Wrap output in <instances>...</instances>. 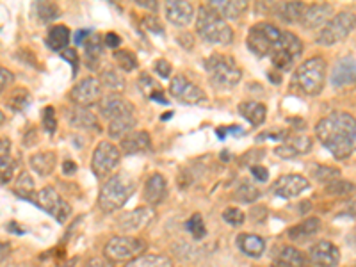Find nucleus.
<instances>
[{
  "instance_id": "obj_1",
  "label": "nucleus",
  "mask_w": 356,
  "mask_h": 267,
  "mask_svg": "<svg viewBox=\"0 0 356 267\" xmlns=\"http://www.w3.org/2000/svg\"><path fill=\"white\" fill-rule=\"evenodd\" d=\"M315 136L335 159L344 161L356 152V119L348 113H333L315 125Z\"/></svg>"
},
{
  "instance_id": "obj_2",
  "label": "nucleus",
  "mask_w": 356,
  "mask_h": 267,
  "mask_svg": "<svg viewBox=\"0 0 356 267\" xmlns=\"http://www.w3.org/2000/svg\"><path fill=\"white\" fill-rule=\"evenodd\" d=\"M326 61L322 57H310L301 62L292 73L291 88L307 97H318L324 89Z\"/></svg>"
},
{
  "instance_id": "obj_3",
  "label": "nucleus",
  "mask_w": 356,
  "mask_h": 267,
  "mask_svg": "<svg viewBox=\"0 0 356 267\" xmlns=\"http://www.w3.org/2000/svg\"><path fill=\"white\" fill-rule=\"evenodd\" d=\"M135 191V180L129 173H116L109 176L98 194V207L104 212L120 211Z\"/></svg>"
},
{
  "instance_id": "obj_4",
  "label": "nucleus",
  "mask_w": 356,
  "mask_h": 267,
  "mask_svg": "<svg viewBox=\"0 0 356 267\" xmlns=\"http://www.w3.org/2000/svg\"><path fill=\"white\" fill-rule=\"evenodd\" d=\"M196 32L201 40L209 41L212 45H221L228 47L234 41V32L232 27L226 23L225 18L214 11L209 5H201L198 9V16H196Z\"/></svg>"
},
{
  "instance_id": "obj_5",
  "label": "nucleus",
  "mask_w": 356,
  "mask_h": 267,
  "mask_svg": "<svg viewBox=\"0 0 356 267\" xmlns=\"http://www.w3.org/2000/svg\"><path fill=\"white\" fill-rule=\"evenodd\" d=\"M205 70L209 73L210 84L216 89H221V91L235 88L243 79V71L230 56L212 54L205 61Z\"/></svg>"
},
{
  "instance_id": "obj_6",
  "label": "nucleus",
  "mask_w": 356,
  "mask_h": 267,
  "mask_svg": "<svg viewBox=\"0 0 356 267\" xmlns=\"http://www.w3.org/2000/svg\"><path fill=\"white\" fill-rule=\"evenodd\" d=\"M283 31H280L278 27L267 22H258L249 29L248 38H246V45L255 56L265 57L271 56L274 47L282 40Z\"/></svg>"
},
{
  "instance_id": "obj_7",
  "label": "nucleus",
  "mask_w": 356,
  "mask_h": 267,
  "mask_svg": "<svg viewBox=\"0 0 356 267\" xmlns=\"http://www.w3.org/2000/svg\"><path fill=\"white\" fill-rule=\"evenodd\" d=\"M355 29L356 14L351 11H340L319 31L315 41L322 47H331V45H337L346 40Z\"/></svg>"
},
{
  "instance_id": "obj_8",
  "label": "nucleus",
  "mask_w": 356,
  "mask_h": 267,
  "mask_svg": "<svg viewBox=\"0 0 356 267\" xmlns=\"http://www.w3.org/2000/svg\"><path fill=\"white\" fill-rule=\"evenodd\" d=\"M146 250V242L137 237L116 235L109 239L104 248V255L111 262H132L134 259L141 257V253Z\"/></svg>"
},
{
  "instance_id": "obj_9",
  "label": "nucleus",
  "mask_w": 356,
  "mask_h": 267,
  "mask_svg": "<svg viewBox=\"0 0 356 267\" xmlns=\"http://www.w3.org/2000/svg\"><path fill=\"white\" fill-rule=\"evenodd\" d=\"M301 54H303V41L296 34H292V32L283 31L282 40L274 47V50L271 52L269 57L274 68L287 71L291 70L292 65L300 59Z\"/></svg>"
},
{
  "instance_id": "obj_10",
  "label": "nucleus",
  "mask_w": 356,
  "mask_h": 267,
  "mask_svg": "<svg viewBox=\"0 0 356 267\" xmlns=\"http://www.w3.org/2000/svg\"><path fill=\"white\" fill-rule=\"evenodd\" d=\"M120 159H122V154H120V148L109 141H102L98 143V146L93 152L91 159V170L98 178H105L109 173H113L114 167L120 164Z\"/></svg>"
},
{
  "instance_id": "obj_11",
  "label": "nucleus",
  "mask_w": 356,
  "mask_h": 267,
  "mask_svg": "<svg viewBox=\"0 0 356 267\" xmlns=\"http://www.w3.org/2000/svg\"><path fill=\"white\" fill-rule=\"evenodd\" d=\"M36 203H38L43 211H47L48 214L54 216L57 223H66L71 216V207L70 203L65 202L61 198V194L57 193L54 187H43L36 194Z\"/></svg>"
},
{
  "instance_id": "obj_12",
  "label": "nucleus",
  "mask_w": 356,
  "mask_h": 267,
  "mask_svg": "<svg viewBox=\"0 0 356 267\" xmlns=\"http://www.w3.org/2000/svg\"><path fill=\"white\" fill-rule=\"evenodd\" d=\"M102 84L95 77H86L78 84H75L70 91V100L78 107H89L93 104H100Z\"/></svg>"
},
{
  "instance_id": "obj_13",
  "label": "nucleus",
  "mask_w": 356,
  "mask_h": 267,
  "mask_svg": "<svg viewBox=\"0 0 356 267\" xmlns=\"http://www.w3.org/2000/svg\"><path fill=\"white\" fill-rule=\"evenodd\" d=\"M170 93L175 100L187 104V106H194V104H200L205 100V93L191 80H187L183 75H177L171 79Z\"/></svg>"
},
{
  "instance_id": "obj_14",
  "label": "nucleus",
  "mask_w": 356,
  "mask_h": 267,
  "mask_svg": "<svg viewBox=\"0 0 356 267\" xmlns=\"http://www.w3.org/2000/svg\"><path fill=\"white\" fill-rule=\"evenodd\" d=\"M98 109H100V114L104 116V119L107 123L114 121V119L122 118L125 114L135 113L134 106L131 102L125 100L123 97H120L118 93H111L107 97H104L98 104Z\"/></svg>"
},
{
  "instance_id": "obj_15",
  "label": "nucleus",
  "mask_w": 356,
  "mask_h": 267,
  "mask_svg": "<svg viewBox=\"0 0 356 267\" xmlns=\"http://www.w3.org/2000/svg\"><path fill=\"white\" fill-rule=\"evenodd\" d=\"M309 260L318 267H337L340 262V251L330 241H319L310 246Z\"/></svg>"
},
{
  "instance_id": "obj_16",
  "label": "nucleus",
  "mask_w": 356,
  "mask_h": 267,
  "mask_svg": "<svg viewBox=\"0 0 356 267\" xmlns=\"http://www.w3.org/2000/svg\"><path fill=\"white\" fill-rule=\"evenodd\" d=\"M310 182L301 175H283L273 184V193L280 198H298L304 191H309Z\"/></svg>"
},
{
  "instance_id": "obj_17",
  "label": "nucleus",
  "mask_w": 356,
  "mask_h": 267,
  "mask_svg": "<svg viewBox=\"0 0 356 267\" xmlns=\"http://www.w3.org/2000/svg\"><path fill=\"white\" fill-rule=\"evenodd\" d=\"M331 18H333V8L330 4H312L307 5L300 23L309 31H315L322 29Z\"/></svg>"
},
{
  "instance_id": "obj_18",
  "label": "nucleus",
  "mask_w": 356,
  "mask_h": 267,
  "mask_svg": "<svg viewBox=\"0 0 356 267\" xmlns=\"http://www.w3.org/2000/svg\"><path fill=\"white\" fill-rule=\"evenodd\" d=\"M164 13L175 27H187L194 16V5L186 0H170L164 4Z\"/></svg>"
},
{
  "instance_id": "obj_19",
  "label": "nucleus",
  "mask_w": 356,
  "mask_h": 267,
  "mask_svg": "<svg viewBox=\"0 0 356 267\" xmlns=\"http://www.w3.org/2000/svg\"><path fill=\"white\" fill-rule=\"evenodd\" d=\"M144 202L150 207L161 205L168 198V180L161 175V173H153L146 178V184H144L143 191Z\"/></svg>"
},
{
  "instance_id": "obj_20",
  "label": "nucleus",
  "mask_w": 356,
  "mask_h": 267,
  "mask_svg": "<svg viewBox=\"0 0 356 267\" xmlns=\"http://www.w3.org/2000/svg\"><path fill=\"white\" fill-rule=\"evenodd\" d=\"M356 82V61L353 57H344L333 68L331 84L335 88H344Z\"/></svg>"
},
{
  "instance_id": "obj_21",
  "label": "nucleus",
  "mask_w": 356,
  "mask_h": 267,
  "mask_svg": "<svg viewBox=\"0 0 356 267\" xmlns=\"http://www.w3.org/2000/svg\"><path fill=\"white\" fill-rule=\"evenodd\" d=\"M122 152L126 155L144 154L152 148V137L146 130H134L122 139Z\"/></svg>"
},
{
  "instance_id": "obj_22",
  "label": "nucleus",
  "mask_w": 356,
  "mask_h": 267,
  "mask_svg": "<svg viewBox=\"0 0 356 267\" xmlns=\"http://www.w3.org/2000/svg\"><path fill=\"white\" fill-rule=\"evenodd\" d=\"M68 121H70L71 127L78 128V130L102 132L100 125H98V119H96L95 114L87 109V107H71V109L68 111Z\"/></svg>"
},
{
  "instance_id": "obj_23",
  "label": "nucleus",
  "mask_w": 356,
  "mask_h": 267,
  "mask_svg": "<svg viewBox=\"0 0 356 267\" xmlns=\"http://www.w3.org/2000/svg\"><path fill=\"white\" fill-rule=\"evenodd\" d=\"M207 5L212 8L225 20H239L248 11V2L246 0H235V2H232V0H212Z\"/></svg>"
},
{
  "instance_id": "obj_24",
  "label": "nucleus",
  "mask_w": 356,
  "mask_h": 267,
  "mask_svg": "<svg viewBox=\"0 0 356 267\" xmlns=\"http://www.w3.org/2000/svg\"><path fill=\"white\" fill-rule=\"evenodd\" d=\"M307 4L303 2H278V4H271V11L278 20L283 23H296L301 22Z\"/></svg>"
},
{
  "instance_id": "obj_25",
  "label": "nucleus",
  "mask_w": 356,
  "mask_h": 267,
  "mask_svg": "<svg viewBox=\"0 0 356 267\" xmlns=\"http://www.w3.org/2000/svg\"><path fill=\"white\" fill-rule=\"evenodd\" d=\"M152 209L143 207V209H135V211L123 214L122 218L118 219V224H120V228H122L123 232H134V230H140V228L146 227L148 221L152 219Z\"/></svg>"
},
{
  "instance_id": "obj_26",
  "label": "nucleus",
  "mask_w": 356,
  "mask_h": 267,
  "mask_svg": "<svg viewBox=\"0 0 356 267\" xmlns=\"http://www.w3.org/2000/svg\"><path fill=\"white\" fill-rule=\"evenodd\" d=\"M322 223L321 219L318 218H307L303 219L300 224H296L289 230V237H291L294 242H303V241H309L312 239L313 235H318L321 232Z\"/></svg>"
},
{
  "instance_id": "obj_27",
  "label": "nucleus",
  "mask_w": 356,
  "mask_h": 267,
  "mask_svg": "<svg viewBox=\"0 0 356 267\" xmlns=\"http://www.w3.org/2000/svg\"><path fill=\"white\" fill-rule=\"evenodd\" d=\"M237 246L243 253L253 257V259H260L265 251V241L255 233H241L237 237Z\"/></svg>"
},
{
  "instance_id": "obj_28",
  "label": "nucleus",
  "mask_w": 356,
  "mask_h": 267,
  "mask_svg": "<svg viewBox=\"0 0 356 267\" xmlns=\"http://www.w3.org/2000/svg\"><path fill=\"white\" fill-rule=\"evenodd\" d=\"M239 113L244 119H248L252 123L253 127H258L262 123L265 121V116H267V107L260 102L255 100H248L239 104Z\"/></svg>"
},
{
  "instance_id": "obj_29",
  "label": "nucleus",
  "mask_w": 356,
  "mask_h": 267,
  "mask_svg": "<svg viewBox=\"0 0 356 267\" xmlns=\"http://www.w3.org/2000/svg\"><path fill=\"white\" fill-rule=\"evenodd\" d=\"M304 255L301 253L294 246H285L278 251L274 257L273 267H303L304 266Z\"/></svg>"
},
{
  "instance_id": "obj_30",
  "label": "nucleus",
  "mask_w": 356,
  "mask_h": 267,
  "mask_svg": "<svg viewBox=\"0 0 356 267\" xmlns=\"http://www.w3.org/2000/svg\"><path fill=\"white\" fill-rule=\"evenodd\" d=\"M70 43V29L66 25H54L50 27L47 36L48 49L54 52H65Z\"/></svg>"
},
{
  "instance_id": "obj_31",
  "label": "nucleus",
  "mask_w": 356,
  "mask_h": 267,
  "mask_svg": "<svg viewBox=\"0 0 356 267\" xmlns=\"http://www.w3.org/2000/svg\"><path fill=\"white\" fill-rule=\"evenodd\" d=\"M57 157L54 152H39V154L32 155L29 159V166L32 167V171H36L39 176H48L52 175L54 167H56Z\"/></svg>"
},
{
  "instance_id": "obj_32",
  "label": "nucleus",
  "mask_w": 356,
  "mask_h": 267,
  "mask_svg": "<svg viewBox=\"0 0 356 267\" xmlns=\"http://www.w3.org/2000/svg\"><path fill=\"white\" fill-rule=\"evenodd\" d=\"M105 43H102V38L98 34H93L91 38H87L84 43V59L89 70H95L98 62H100L102 52H104Z\"/></svg>"
},
{
  "instance_id": "obj_33",
  "label": "nucleus",
  "mask_w": 356,
  "mask_h": 267,
  "mask_svg": "<svg viewBox=\"0 0 356 267\" xmlns=\"http://www.w3.org/2000/svg\"><path fill=\"white\" fill-rule=\"evenodd\" d=\"M32 14L39 23H50L61 16V9L54 2H36L32 5Z\"/></svg>"
},
{
  "instance_id": "obj_34",
  "label": "nucleus",
  "mask_w": 356,
  "mask_h": 267,
  "mask_svg": "<svg viewBox=\"0 0 356 267\" xmlns=\"http://www.w3.org/2000/svg\"><path fill=\"white\" fill-rule=\"evenodd\" d=\"M32 97L31 93L27 91L25 88H14L8 93V98H5V104H8L9 109L16 111V113H22L27 107L31 106Z\"/></svg>"
},
{
  "instance_id": "obj_35",
  "label": "nucleus",
  "mask_w": 356,
  "mask_h": 267,
  "mask_svg": "<svg viewBox=\"0 0 356 267\" xmlns=\"http://www.w3.org/2000/svg\"><path fill=\"white\" fill-rule=\"evenodd\" d=\"M125 267H173L171 260L162 255H141L132 262L126 264Z\"/></svg>"
},
{
  "instance_id": "obj_36",
  "label": "nucleus",
  "mask_w": 356,
  "mask_h": 267,
  "mask_svg": "<svg viewBox=\"0 0 356 267\" xmlns=\"http://www.w3.org/2000/svg\"><path fill=\"white\" fill-rule=\"evenodd\" d=\"M100 84H102V88L111 89L113 93H116V91H122V89L125 88V79H123L122 73H118L116 70L107 68V70L102 71Z\"/></svg>"
},
{
  "instance_id": "obj_37",
  "label": "nucleus",
  "mask_w": 356,
  "mask_h": 267,
  "mask_svg": "<svg viewBox=\"0 0 356 267\" xmlns=\"http://www.w3.org/2000/svg\"><path fill=\"white\" fill-rule=\"evenodd\" d=\"M235 200L241 203H253L258 200V196H260V191L255 187L253 184H249L248 180H243L239 184V187L235 189L234 193Z\"/></svg>"
},
{
  "instance_id": "obj_38",
  "label": "nucleus",
  "mask_w": 356,
  "mask_h": 267,
  "mask_svg": "<svg viewBox=\"0 0 356 267\" xmlns=\"http://www.w3.org/2000/svg\"><path fill=\"white\" fill-rule=\"evenodd\" d=\"M310 173H312L313 178L318 180V182H321V184H324V185L331 184L333 180L340 178V171L337 170V167L324 166V164H322V166H319V164H318V166H313Z\"/></svg>"
},
{
  "instance_id": "obj_39",
  "label": "nucleus",
  "mask_w": 356,
  "mask_h": 267,
  "mask_svg": "<svg viewBox=\"0 0 356 267\" xmlns=\"http://www.w3.org/2000/svg\"><path fill=\"white\" fill-rule=\"evenodd\" d=\"M113 57L116 65L120 66V70H123L125 73H131V71L137 68V59H135V56L131 50H116Z\"/></svg>"
},
{
  "instance_id": "obj_40",
  "label": "nucleus",
  "mask_w": 356,
  "mask_h": 267,
  "mask_svg": "<svg viewBox=\"0 0 356 267\" xmlns=\"http://www.w3.org/2000/svg\"><path fill=\"white\" fill-rule=\"evenodd\" d=\"M355 189L356 185L349 182V180L337 178L331 184L326 185V193L331 194V196H348V194L355 193Z\"/></svg>"
},
{
  "instance_id": "obj_41",
  "label": "nucleus",
  "mask_w": 356,
  "mask_h": 267,
  "mask_svg": "<svg viewBox=\"0 0 356 267\" xmlns=\"http://www.w3.org/2000/svg\"><path fill=\"white\" fill-rule=\"evenodd\" d=\"M14 191L16 194L23 198H31L32 193H34V180L32 176L27 173V171H22L20 175H18L16 184H14Z\"/></svg>"
},
{
  "instance_id": "obj_42",
  "label": "nucleus",
  "mask_w": 356,
  "mask_h": 267,
  "mask_svg": "<svg viewBox=\"0 0 356 267\" xmlns=\"http://www.w3.org/2000/svg\"><path fill=\"white\" fill-rule=\"evenodd\" d=\"M186 228L187 232L191 233L194 239H203V237L207 235V228H205L201 214H192L191 218H189V221L186 223Z\"/></svg>"
},
{
  "instance_id": "obj_43",
  "label": "nucleus",
  "mask_w": 356,
  "mask_h": 267,
  "mask_svg": "<svg viewBox=\"0 0 356 267\" xmlns=\"http://www.w3.org/2000/svg\"><path fill=\"white\" fill-rule=\"evenodd\" d=\"M287 143L292 146V150L298 155L309 154L310 150H312V139L309 136H294L291 141H287Z\"/></svg>"
},
{
  "instance_id": "obj_44",
  "label": "nucleus",
  "mask_w": 356,
  "mask_h": 267,
  "mask_svg": "<svg viewBox=\"0 0 356 267\" xmlns=\"http://www.w3.org/2000/svg\"><path fill=\"white\" fill-rule=\"evenodd\" d=\"M223 219H225L228 224H232V227H241V224L246 221V216H244V212L241 211V209H237V207H228V209H225V212H223Z\"/></svg>"
},
{
  "instance_id": "obj_45",
  "label": "nucleus",
  "mask_w": 356,
  "mask_h": 267,
  "mask_svg": "<svg viewBox=\"0 0 356 267\" xmlns=\"http://www.w3.org/2000/svg\"><path fill=\"white\" fill-rule=\"evenodd\" d=\"M41 121H43V128L48 132V134H54L57 128V119H56V111L54 107H45L41 111Z\"/></svg>"
},
{
  "instance_id": "obj_46",
  "label": "nucleus",
  "mask_w": 356,
  "mask_h": 267,
  "mask_svg": "<svg viewBox=\"0 0 356 267\" xmlns=\"http://www.w3.org/2000/svg\"><path fill=\"white\" fill-rule=\"evenodd\" d=\"M140 89L146 95L148 98H152V95H155L157 91H161V86H159L150 75L143 73L140 77Z\"/></svg>"
},
{
  "instance_id": "obj_47",
  "label": "nucleus",
  "mask_w": 356,
  "mask_h": 267,
  "mask_svg": "<svg viewBox=\"0 0 356 267\" xmlns=\"http://www.w3.org/2000/svg\"><path fill=\"white\" fill-rule=\"evenodd\" d=\"M143 27L148 32H153V34H162L164 32L162 31L161 22L155 16H152V14H148V16L143 18Z\"/></svg>"
},
{
  "instance_id": "obj_48",
  "label": "nucleus",
  "mask_w": 356,
  "mask_h": 267,
  "mask_svg": "<svg viewBox=\"0 0 356 267\" xmlns=\"http://www.w3.org/2000/svg\"><path fill=\"white\" fill-rule=\"evenodd\" d=\"M155 73H159L161 77L168 79V77H171V73H173V68H171V65L166 61V59H159V61L155 62Z\"/></svg>"
},
{
  "instance_id": "obj_49",
  "label": "nucleus",
  "mask_w": 356,
  "mask_h": 267,
  "mask_svg": "<svg viewBox=\"0 0 356 267\" xmlns=\"http://www.w3.org/2000/svg\"><path fill=\"white\" fill-rule=\"evenodd\" d=\"M274 154L278 155V157H282V159L298 157V154H296L294 150H292V146L289 145V143H283V145L276 146V148H274Z\"/></svg>"
},
{
  "instance_id": "obj_50",
  "label": "nucleus",
  "mask_w": 356,
  "mask_h": 267,
  "mask_svg": "<svg viewBox=\"0 0 356 267\" xmlns=\"http://www.w3.org/2000/svg\"><path fill=\"white\" fill-rule=\"evenodd\" d=\"M84 267H113V262L107 257H91L84 262Z\"/></svg>"
},
{
  "instance_id": "obj_51",
  "label": "nucleus",
  "mask_w": 356,
  "mask_h": 267,
  "mask_svg": "<svg viewBox=\"0 0 356 267\" xmlns=\"http://www.w3.org/2000/svg\"><path fill=\"white\" fill-rule=\"evenodd\" d=\"M13 82H14V75L11 73L8 68H2V70H0V88H2V91H5V89H8Z\"/></svg>"
},
{
  "instance_id": "obj_52",
  "label": "nucleus",
  "mask_w": 356,
  "mask_h": 267,
  "mask_svg": "<svg viewBox=\"0 0 356 267\" xmlns=\"http://www.w3.org/2000/svg\"><path fill=\"white\" fill-rule=\"evenodd\" d=\"M63 59H65L66 62H70L71 65V70H74V73L77 71V66H78V57H77V52H75L74 49H66L65 52H61Z\"/></svg>"
},
{
  "instance_id": "obj_53",
  "label": "nucleus",
  "mask_w": 356,
  "mask_h": 267,
  "mask_svg": "<svg viewBox=\"0 0 356 267\" xmlns=\"http://www.w3.org/2000/svg\"><path fill=\"white\" fill-rule=\"evenodd\" d=\"M104 43L105 47H109V49H118V47L122 45V38H120L116 32H107L104 38Z\"/></svg>"
},
{
  "instance_id": "obj_54",
  "label": "nucleus",
  "mask_w": 356,
  "mask_h": 267,
  "mask_svg": "<svg viewBox=\"0 0 356 267\" xmlns=\"http://www.w3.org/2000/svg\"><path fill=\"white\" fill-rule=\"evenodd\" d=\"M252 173L258 182H267V178H269V171L264 166H252Z\"/></svg>"
},
{
  "instance_id": "obj_55",
  "label": "nucleus",
  "mask_w": 356,
  "mask_h": 267,
  "mask_svg": "<svg viewBox=\"0 0 356 267\" xmlns=\"http://www.w3.org/2000/svg\"><path fill=\"white\" fill-rule=\"evenodd\" d=\"M75 173H77V164L74 161H65V164H63V175L71 176Z\"/></svg>"
},
{
  "instance_id": "obj_56",
  "label": "nucleus",
  "mask_w": 356,
  "mask_h": 267,
  "mask_svg": "<svg viewBox=\"0 0 356 267\" xmlns=\"http://www.w3.org/2000/svg\"><path fill=\"white\" fill-rule=\"evenodd\" d=\"M36 141H38V132H36V128H31V132H29L25 136V139H23V145H25L27 148H31L32 145H36Z\"/></svg>"
},
{
  "instance_id": "obj_57",
  "label": "nucleus",
  "mask_w": 356,
  "mask_h": 267,
  "mask_svg": "<svg viewBox=\"0 0 356 267\" xmlns=\"http://www.w3.org/2000/svg\"><path fill=\"white\" fill-rule=\"evenodd\" d=\"M86 38H91V31H87V29H82V31L77 32V36H75V41H77V45H84L87 41Z\"/></svg>"
},
{
  "instance_id": "obj_58",
  "label": "nucleus",
  "mask_w": 356,
  "mask_h": 267,
  "mask_svg": "<svg viewBox=\"0 0 356 267\" xmlns=\"http://www.w3.org/2000/svg\"><path fill=\"white\" fill-rule=\"evenodd\" d=\"M135 4L140 5V8H144V9H150V11H152V13H155L157 9H159V4H157V2H148V0H137V2H135Z\"/></svg>"
},
{
  "instance_id": "obj_59",
  "label": "nucleus",
  "mask_w": 356,
  "mask_h": 267,
  "mask_svg": "<svg viewBox=\"0 0 356 267\" xmlns=\"http://www.w3.org/2000/svg\"><path fill=\"white\" fill-rule=\"evenodd\" d=\"M9 148H11V143L9 139H2V146H0V157L2 159H9Z\"/></svg>"
},
{
  "instance_id": "obj_60",
  "label": "nucleus",
  "mask_w": 356,
  "mask_h": 267,
  "mask_svg": "<svg viewBox=\"0 0 356 267\" xmlns=\"http://www.w3.org/2000/svg\"><path fill=\"white\" fill-rule=\"evenodd\" d=\"M152 100H157V104H170V102L166 100L164 95H162V91H157L155 95H152Z\"/></svg>"
},
{
  "instance_id": "obj_61",
  "label": "nucleus",
  "mask_w": 356,
  "mask_h": 267,
  "mask_svg": "<svg viewBox=\"0 0 356 267\" xmlns=\"http://www.w3.org/2000/svg\"><path fill=\"white\" fill-rule=\"evenodd\" d=\"M349 212H351V216H355L356 218V198L353 200L351 203H349Z\"/></svg>"
},
{
  "instance_id": "obj_62",
  "label": "nucleus",
  "mask_w": 356,
  "mask_h": 267,
  "mask_svg": "<svg viewBox=\"0 0 356 267\" xmlns=\"http://www.w3.org/2000/svg\"><path fill=\"white\" fill-rule=\"evenodd\" d=\"M5 246L8 244L4 242V244H2V260H5Z\"/></svg>"
},
{
  "instance_id": "obj_63",
  "label": "nucleus",
  "mask_w": 356,
  "mask_h": 267,
  "mask_svg": "<svg viewBox=\"0 0 356 267\" xmlns=\"http://www.w3.org/2000/svg\"><path fill=\"white\" fill-rule=\"evenodd\" d=\"M353 267H356V266H353Z\"/></svg>"
}]
</instances>
